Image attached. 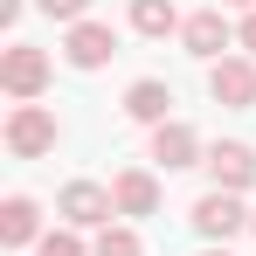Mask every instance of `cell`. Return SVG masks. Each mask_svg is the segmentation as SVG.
Returning a JSON list of instances; mask_svg holds the SVG:
<instances>
[{
	"label": "cell",
	"instance_id": "1",
	"mask_svg": "<svg viewBox=\"0 0 256 256\" xmlns=\"http://www.w3.org/2000/svg\"><path fill=\"white\" fill-rule=\"evenodd\" d=\"M56 138H62V125H56L48 104H14L7 111V152L14 160H42V152H56Z\"/></svg>",
	"mask_w": 256,
	"mask_h": 256
},
{
	"label": "cell",
	"instance_id": "2",
	"mask_svg": "<svg viewBox=\"0 0 256 256\" xmlns=\"http://www.w3.org/2000/svg\"><path fill=\"white\" fill-rule=\"evenodd\" d=\"M0 90L21 97V104H35V97L48 90V56H42L35 42H14L7 56H0Z\"/></svg>",
	"mask_w": 256,
	"mask_h": 256
},
{
	"label": "cell",
	"instance_id": "3",
	"mask_svg": "<svg viewBox=\"0 0 256 256\" xmlns=\"http://www.w3.org/2000/svg\"><path fill=\"white\" fill-rule=\"evenodd\" d=\"M208 97L228 104V111H250L256 104V56H222V62H208Z\"/></svg>",
	"mask_w": 256,
	"mask_h": 256
},
{
	"label": "cell",
	"instance_id": "4",
	"mask_svg": "<svg viewBox=\"0 0 256 256\" xmlns=\"http://www.w3.org/2000/svg\"><path fill=\"white\" fill-rule=\"evenodd\" d=\"M56 208H62V222H70V228H111L118 201H111V187H97V180H70Z\"/></svg>",
	"mask_w": 256,
	"mask_h": 256
},
{
	"label": "cell",
	"instance_id": "5",
	"mask_svg": "<svg viewBox=\"0 0 256 256\" xmlns=\"http://www.w3.org/2000/svg\"><path fill=\"white\" fill-rule=\"evenodd\" d=\"M208 180L222 187V194H242V187H256V146H242V138H222V146H208Z\"/></svg>",
	"mask_w": 256,
	"mask_h": 256
},
{
	"label": "cell",
	"instance_id": "6",
	"mask_svg": "<svg viewBox=\"0 0 256 256\" xmlns=\"http://www.w3.org/2000/svg\"><path fill=\"white\" fill-rule=\"evenodd\" d=\"M187 222H194V236H208V242H228L236 228H250L242 201H236V194H222V187H214V194H201V201L187 208Z\"/></svg>",
	"mask_w": 256,
	"mask_h": 256
},
{
	"label": "cell",
	"instance_id": "7",
	"mask_svg": "<svg viewBox=\"0 0 256 256\" xmlns=\"http://www.w3.org/2000/svg\"><path fill=\"white\" fill-rule=\"evenodd\" d=\"M62 56H70V70H104V62L118 56V35H111L104 21H76L70 42H62Z\"/></svg>",
	"mask_w": 256,
	"mask_h": 256
},
{
	"label": "cell",
	"instance_id": "8",
	"mask_svg": "<svg viewBox=\"0 0 256 256\" xmlns=\"http://www.w3.org/2000/svg\"><path fill=\"white\" fill-rule=\"evenodd\" d=\"M152 160L166 173H180V166H201L208 152H201V138H194V125H180V118H166V125H152Z\"/></svg>",
	"mask_w": 256,
	"mask_h": 256
},
{
	"label": "cell",
	"instance_id": "9",
	"mask_svg": "<svg viewBox=\"0 0 256 256\" xmlns=\"http://www.w3.org/2000/svg\"><path fill=\"white\" fill-rule=\"evenodd\" d=\"M180 42H187V56H201V62H222V48L236 42V35H228V21H222V7H201V14H187Z\"/></svg>",
	"mask_w": 256,
	"mask_h": 256
},
{
	"label": "cell",
	"instance_id": "10",
	"mask_svg": "<svg viewBox=\"0 0 256 256\" xmlns=\"http://www.w3.org/2000/svg\"><path fill=\"white\" fill-rule=\"evenodd\" d=\"M111 201H118V214H152L160 208V180L146 166H125L118 180H111Z\"/></svg>",
	"mask_w": 256,
	"mask_h": 256
},
{
	"label": "cell",
	"instance_id": "11",
	"mask_svg": "<svg viewBox=\"0 0 256 256\" xmlns=\"http://www.w3.org/2000/svg\"><path fill=\"white\" fill-rule=\"evenodd\" d=\"M42 236V208L28 201V194H7V208H0V242L7 250H28Z\"/></svg>",
	"mask_w": 256,
	"mask_h": 256
},
{
	"label": "cell",
	"instance_id": "12",
	"mask_svg": "<svg viewBox=\"0 0 256 256\" xmlns=\"http://www.w3.org/2000/svg\"><path fill=\"white\" fill-rule=\"evenodd\" d=\"M166 111H173V90L160 76H138L125 90V118H138V125H166Z\"/></svg>",
	"mask_w": 256,
	"mask_h": 256
},
{
	"label": "cell",
	"instance_id": "13",
	"mask_svg": "<svg viewBox=\"0 0 256 256\" xmlns=\"http://www.w3.org/2000/svg\"><path fill=\"white\" fill-rule=\"evenodd\" d=\"M132 28L160 42V35H173V28H187V21L173 14V0H132Z\"/></svg>",
	"mask_w": 256,
	"mask_h": 256
},
{
	"label": "cell",
	"instance_id": "14",
	"mask_svg": "<svg viewBox=\"0 0 256 256\" xmlns=\"http://www.w3.org/2000/svg\"><path fill=\"white\" fill-rule=\"evenodd\" d=\"M90 256H146V250H138L132 228H97V250H90Z\"/></svg>",
	"mask_w": 256,
	"mask_h": 256
},
{
	"label": "cell",
	"instance_id": "15",
	"mask_svg": "<svg viewBox=\"0 0 256 256\" xmlns=\"http://www.w3.org/2000/svg\"><path fill=\"white\" fill-rule=\"evenodd\" d=\"M42 256H90V250L76 242V228H48V236H42Z\"/></svg>",
	"mask_w": 256,
	"mask_h": 256
},
{
	"label": "cell",
	"instance_id": "16",
	"mask_svg": "<svg viewBox=\"0 0 256 256\" xmlns=\"http://www.w3.org/2000/svg\"><path fill=\"white\" fill-rule=\"evenodd\" d=\"M35 7H42L48 21H70V28H76V21L90 14V0H35Z\"/></svg>",
	"mask_w": 256,
	"mask_h": 256
},
{
	"label": "cell",
	"instance_id": "17",
	"mask_svg": "<svg viewBox=\"0 0 256 256\" xmlns=\"http://www.w3.org/2000/svg\"><path fill=\"white\" fill-rule=\"evenodd\" d=\"M242 48H250V56H256V14H250V21H242Z\"/></svg>",
	"mask_w": 256,
	"mask_h": 256
},
{
	"label": "cell",
	"instance_id": "18",
	"mask_svg": "<svg viewBox=\"0 0 256 256\" xmlns=\"http://www.w3.org/2000/svg\"><path fill=\"white\" fill-rule=\"evenodd\" d=\"M222 7H250V14H256V0H222Z\"/></svg>",
	"mask_w": 256,
	"mask_h": 256
},
{
	"label": "cell",
	"instance_id": "19",
	"mask_svg": "<svg viewBox=\"0 0 256 256\" xmlns=\"http://www.w3.org/2000/svg\"><path fill=\"white\" fill-rule=\"evenodd\" d=\"M201 256H228V242H214V250H201Z\"/></svg>",
	"mask_w": 256,
	"mask_h": 256
},
{
	"label": "cell",
	"instance_id": "20",
	"mask_svg": "<svg viewBox=\"0 0 256 256\" xmlns=\"http://www.w3.org/2000/svg\"><path fill=\"white\" fill-rule=\"evenodd\" d=\"M250 228H256V214H250Z\"/></svg>",
	"mask_w": 256,
	"mask_h": 256
}]
</instances>
